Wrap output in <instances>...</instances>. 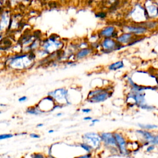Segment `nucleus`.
<instances>
[{"label": "nucleus", "mask_w": 158, "mask_h": 158, "mask_svg": "<svg viewBox=\"0 0 158 158\" xmlns=\"http://www.w3.org/2000/svg\"><path fill=\"white\" fill-rule=\"evenodd\" d=\"M36 58L34 51L24 54H17L7 59L6 63L13 70H25L31 67Z\"/></svg>", "instance_id": "f257e3e1"}, {"label": "nucleus", "mask_w": 158, "mask_h": 158, "mask_svg": "<svg viewBox=\"0 0 158 158\" xmlns=\"http://www.w3.org/2000/svg\"><path fill=\"white\" fill-rule=\"evenodd\" d=\"M64 43L57 39L56 36H51L45 41L41 42V48L44 49L48 54L56 52L62 48Z\"/></svg>", "instance_id": "f03ea898"}, {"label": "nucleus", "mask_w": 158, "mask_h": 158, "mask_svg": "<svg viewBox=\"0 0 158 158\" xmlns=\"http://www.w3.org/2000/svg\"><path fill=\"white\" fill-rule=\"evenodd\" d=\"M48 96H51L56 104L60 105H70L71 102L69 100L68 90L64 88H58L48 93Z\"/></svg>", "instance_id": "7ed1b4c3"}, {"label": "nucleus", "mask_w": 158, "mask_h": 158, "mask_svg": "<svg viewBox=\"0 0 158 158\" xmlns=\"http://www.w3.org/2000/svg\"><path fill=\"white\" fill-rule=\"evenodd\" d=\"M99 135L102 143L106 148L109 149L112 153H119L117 142L113 133L102 132Z\"/></svg>", "instance_id": "20e7f679"}, {"label": "nucleus", "mask_w": 158, "mask_h": 158, "mask_svg": "<svg viewBox=\"0 0 158 158\" xmlns=\"http://www.w3.org/2000/svg\"><path fill=\"white\" fill-rule=\"evenodd\" d=\"M82 139L83 142L90 145L93 150L99 149L101 146L102 141L100 135L98 133L94 132L86 133L82 136Z\"/></svg>", "instance_id": "39448f33"}, {"label": "nucleus", "mask_w": 158, "mask_h": 158, "mask_svg": "<svg viewBox=\"0 0 158 158\" xmlns=\"http://www.w3.org/2000/svg\"><path fill=\"white\" fill-rule=\"evenodd\" d=\"M99 44L104 53H109L113 51L120 49L122 48H123L122 44L111 38H104Z\"/></svg>", "instance_id": "423d86ee"}, {"label": "nucleus", "mask_w": 158, "mask_h": 158, "mask_svg": "<svg viewBox=\"0 0 158 158\" xmlns=\"http://www.w3.org/2000/svg\"><path fill=\"white\" fill-rule=\"evenodd\" d=\"M113 134L117 142L119 153L124 156H128L130 152L128 148L127 142L123 135L119 132H114Z\"/></svg>", "instance_id": "0eeeda50"}, {"label": "nucleus", "mask_w": 158, "mask_h": 158, "mask_svg": "<svg viewBox=\"0 0 158 158\" xmlns=\"http://www.w3.org/2000/svg\"><path fill=\"white\" fill-rule=\"evenodd\" d=\"M127 99H132L134 101L133 104L136 105L139 107L141 105L145 103V93L144 91L139 92L131 90L130 92L128 93Z\"/></svg>", "instance_id": "6e6552de"}, {"label": "nucleus", "mask_w": 158, "mask_h": 158, "mask_svg": "<svg viewBox=\"0 0 158 158\" xmlns=\"http://www.w3.org/2000/svg\"><path fill=\"white\" fill-rule=\"evenodd\" d=\"M111 95L112 93H110L109 91H104L98 93L93 96L87 98L86 101L90 103H99L107 100Z\"/></svg>", "instance_id": "1a4fd4ad"}, {"label": "nucleus", "mask_w": 158, "mask_h": 158, "mask_svg": "<svg viewBox=\"0 0 158 158\" xmlns=\"http://www.w3.org/2000/svg\"><path fill=\"white\" fill-rule=\"evenodd\" d=\"M135 35L132 34L130 32L125 33L122 34L119 36H118L116 40L117 42H118L122 44H129L130 43H131V42L134 41L135 40L137 39V38H134Z\"/></svg>", "instance_id": "9d476101"}, {"label": "nucleus", "mask_w": 158, "mask_h": 158, "mask_svg": "<svg viewBox=\"0 0 158 158\" xmlns=\"http://www.w3.org/2000/svg\"><path fill=\"white\" fill-rule=\"evenodd\" d=\"M93 49L92 48L85 47L82 48L77 50L76 53L75 54V60H81L87 56L91 54L93 52Z\"/></svg>", "instance_id": "9b49d317"}, {"label": "nucleus", "mask_w": 158, "mask_h": 158, "mask_svg": "<svg viewBox=\"0 0 158 158\" xmlns=\"http://www.w3.org/2000/svg\"><path fill=\"white\" fill-rule=\"evenodd\" d=\"M115 29L113 26H107L99 31V35L102 38H114Z\"/></svg>", "instance_id": "f8f14e48"}, {"label": "nucleus", "mask_w": 158, "mask_h": 158, "mask_svg": "<svg viewBox=\"0 0 158 158\" xmlns=\"http://www.w3.org/2000/svg\"><path fill=\"white\" fill-rule=\"evenodd\" d=\"M127 31L135 35H141L147 31V28L143 26H128Z\"/></svg>", "instance_id": "ddd939ff"}, {"label": "nucleus", "mask_w": 158, "mask_h": 158, "mask_svg": "<svg viewBox=\"0 0 158 158\" xmlns=\"http://www.w3.org/2000/svg\"><path fill=\"white\" fill-rule=\"evenodd\" d=\"M124 67V64L122 60H118L115 62H114L111 64H110L108 66V69L109 70H117L118 69H120Z\"/></svg>", "instance_id": "4468645a"}, {"label": "nucleus", "mask_w": 158, "mask_h": 158, "mask_svg": "<svg viewBox=\"0 0 158 158\" xmlns=\"http://www.w3.org/2000/svg\"><path fill=\"white\" fill-rule=\"evenodd\" d=\"M26 112L29 114L35 115H38L43 113L36 105L35 106H31L27 109Z\"/></svg>", "instance_id": "2eb2a0df"}, {"label": "nucleus", "mask_w": 158, "mask_h": 158, "mask_svg": "<svg viewBox=\"0 0 158 158\" xmlns=\"http://www.w3.org/2000/svg\"><path fill=\"white\" fill-rule=\"evenodd\" d=\"M8 23H9V18L6 14H4L2 16L1 19L0 20V32L2 31L4 29H5L8 26Z\"/></svg>", "instance_id": "dca6fc26"}, {"label": "nucleus", "mask_w": 158, "mask_h": 158, "mask_svg": "<svg viewBox=\"0 0 158 158\" xmlns=\"http://www.w3.org/2000/svg\"><path fill=\"white\" fill-rule=\"evenodd\" d=\"M138 126L143 130H154L156 129L158 127L157 125L155 124H144V123H138Z\"/></svg>", "instance_id": "f3484780"}, {"label": "nucleus", "mask_w": 158, "mask_h": 158, "mask_svg": "<svg viewBox=\"0 0 158 158\" xmlns=\"http://www.w3.org/2000/svg\"><path fill=\"white\" fill-rule=\"evenodd\" d=\"M109 91V90L107 88H96V89H94L93 90H91L88 93L87 98H89V97L93 96H94V95H96L98 93L104 92V91Z\"/></svg>", "instance_id": "a211bd4d"}, {"label": "nucleus", "mask_w": 158, "mask_h": 158, "mask_svg": "<svg viewBox=\"0 0 158 158\" xmlns=\"http://www.w3.org/2000/svg\"><path fill=\"white\" fill-rule=\"evenodd\" d=\"M79 146L81 148H82L83 149H84L86 152H88V153H90L91 152L93 151V148L89 145L88 143H85V142H83V143H81L79 144Z\"/></svg>", "instance_id": "6ab92c4d"}, {"label": "nucleus", "mask_w": 158, "mask_h": 158, "mask_svg": "<svg viewBox=\"0 0 158 158\" xmlns=\"http://www.w3.org/2000/svg\"><path fill=\"white\" fill-rule=\"evenodd\" d=\"M139 107L142 109L148 110H154V108H155L153 106H151V105H149L148 104H146V102L143 104L142 105H141Z\"/></svg>", "instance_id": "aec40b11"}, {"label": "nucleus", "mask_w": 158, "mask_h": 158, "mask_svg": "<svg viewBox=\"0 0 158 158\" xmlns=\"http://www.w3.org/2000/svg\"><path fill=\"white\" fill-rule=\"evenodd\" d=\"M14 136V135L12 133H4V134H1L0 135V140L2 139H6L9 138H11Z\"/></svg>", "instance_id": "412c9836"}, {"label": "nucleus", "mask_w": 158, "mask_h": 158, "mask_svg": "<svg viewBox=\"0 0 158 158\" xmlns=\"http://www.w3.org/2000/svg\"><path fill=\"white\" fill-rule=\"evenodd\" d=\"M156 25H157V23H156V22H149L146 23V24L144 25L143 27H146V28H154V27H156Z\"/></svg>", "instance_id": "4be33fe9"}, {"label": "nucleus", "mask_w": 158, "mask_h": 158, "mask_svg": "<svg viewBox=\"0 0 158 158\" xmlns=\"http://www.w3.org/2000/svg\"><path fill=\"white\" fill-rule=\"evenodd\" d=\"M31 157L34 158H43L44 157V156L41 153H34L31 155Z\"/></svg>", "instance_id": "5701e85b"}, {"label": "nucleus", "mask_w": 158, "mask_h": 158, "mask_svg": "<svg viewBox=\"0 0 158 158\" xmlns=\"http://www.w3.org/2000/svg\"><path fill=\"white\" fill-rule=\"evenodd\" d=\"M155 148V145L154 144H149L148 145V146L146 148V152H151L152 151H153Z\"/></svg>", "instance_id": "b1692460"}, {"label": "nucleus", "mask_w": 158, "mask_h": 158, "mask_svg": "<svg viewBox=\"0 0 158 158\" xmlns=\"http://www.w3.org/2000/svg\"><path fill=\"white\" fill-rule=\"evenodd\" d=\"M92 157L91 152H90V153H88V152L87 154H85V155L79 156V157H81V158H89V157Z\"/></svg>", "instance_id": "393cba45"}, {"label": "nucleus", "mask_w": 158, "mask_h": 158, "mask_svg": "<svg viewBox=\"0 0 158 158\" xmlns=\"http://www.w3.org/2000/svg\"><path fill=\"white\" fill-rule=\"evenodd\" d=\"M27 96H22V97L19 98V99H18L19 102H24V101H27Z\"/></svg>", "instance_id": "a878e982"}, {"label": "nucleus", "mask_w": 158, "mask_h": 158, "mask_svg": "<svg viewBox=\"0 0 158 158\" xmlns=\"http://www.w3.org/2000/svg\"><path fill=\"white\" fill-rule=\"evenodd\" d=\"M30 136L31 138H40V136L39 135H38L36 133H30Z\"/></svg>", "instance_id": "bb28decb"}, {"label": "nucleus", "mask_w": 158, "mask_h": 158, "mask_svg": "<svg viewBox=\"0 0 158 158\" xmlns=\"http://www.w3.org/2000/svg\"><path fill=\"white\" fill-rule=\"evenodd\" d=\"M91 111V109H89V108H85V109H81V112L85 113V114H88Z\"/></svg>", "instance_id": "cd10ccee"}, {"label": "nucleus", "mask_w": 158, "mask_h": 158, "mask_svg": "<svg viewBox=\"0 0 158 158\" xmlns=\"http://www.w3.org/2000/svg\"><path fill=\"white\" fill-rule=\"evenodd\" d=\"M99 122V119H98V118H94V119H92V120H91V123H92V124H91V125H90L91 126V125H93L95 124V123H96V122Z\"/></svg>", "instance_id": "c85d7f7f"}, {"label": "nucleus", "mask_w": 158, "mask_h": 158, "mask_svg": "<svg viewBox=\"0 0 158 158\" xmlns=\"http://www.w3.org/2000/svg\"><path fill=\"white\" fill-rule=\"evenodd\" d=\"M93 119V118L90 116H87V117H85L83 118V120H91Z\"/></svg>", "instance_id": "c756f323"}, {"label": "nucleus", "mask_w": 158, "mask_h": 158, "mask_svg": "<svg viewBox=\"0 0 158 158\" xmlns=\"http://www.w3.org/2000/svg\"><path fill=\"white\" fill-rule=\"evenodd\" d=\"M61 115H62V112H59V113H58V114H56V116H57V117H60V116H61Z\"/></svg>", "instance_id": "7c9ffc66"}, {"label": "nucleus", "mask_w": 158, "mask_h": 158, "mask_svg": "<svg viewBox=\"0 0 158 158\" xmlns=\"http://www.w3.org/2000/svg\"><path fill=\"white\" fill-rule=\"evenodd\" d=\"M43 126V123H39L37 125V127H41Z\"/></svg>", "instance_id": "2f4dec72"}, {"label": "nucleus", "mask_w": 158, "mask_h": 158, "mask_svg": "<svg viewBox=\"0 0 158 158\" xmlns=\"http://www.w3.org/2000/svg\"><path fill=\"white\" fill-rule=\"evenodd\" d=\"M54 130H49V131H48V133H54Z\"/></svg>", "instance_id": "473e14b6"}, {"label": "nucleus", "mask_w": 158, "mask_h": 158, "mask_svg": "<svg viewBox=\"0 0 158 158\" xmlns=\"http://www.w3.org/2000/svg\"><path fill=\"white\" fill-rule=\"evenodd\" d=\"M2 35H0V40H1V38H2Z\"/></svg>", "instance_id": "72a5a7b5"}, {"label": "nucleus", "mask_w": 158, "mask_h": 158, "mask_svg": "<svg viewBox=\"0 0 158 158\" xmlns=\"http://www.w3.org/2000/svg\"><path fill=\"white\" fill-rule=\"evenodd\" d=\"M0 114H1V110H0Z\"/></svg>", "instance_id": "f704fd0d"}]
</instances>
